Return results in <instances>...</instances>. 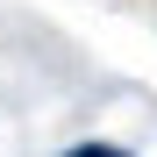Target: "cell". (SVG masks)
<instances>
[{
    "instance_id": "cell-1",
    "label": "cell",
    "mask_w": 157,
    "mask_h": 157,
    "mask_svg": "<svg viewBox=\"0 0 157 157\" xmlns=\"http://www.w3.org/2000/svg\"><path fill=\"white\" fill-rule=\"evenodd\" d=\"M71 157H128V150H114V143H78Z\"/></svg>"
}]
</instances>
